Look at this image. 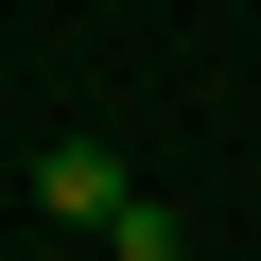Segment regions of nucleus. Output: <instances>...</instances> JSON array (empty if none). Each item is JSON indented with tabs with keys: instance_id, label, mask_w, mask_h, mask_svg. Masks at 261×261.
Instances as JSON below:
<instances>
[{
	"instance_id": "obj_1",
	"label": "nucleus",
	"mask_w": 261,
	"mask_h": 261,
	"mask_svg": "<svg viewBox=\"0 0 261 261\" xmlns=\"http://www.w3.org/2000/svg\"><path fill=\"white\" fill-rule=\"evenodd\" d=\"M35 209H53V226H122V209H140V174H122L105 140H53V157H35Z\"/></svg>"
}]
</instances>
